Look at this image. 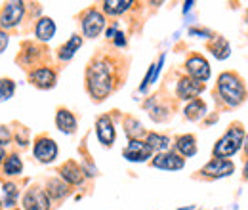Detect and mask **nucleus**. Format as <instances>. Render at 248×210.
Listing matches in <instances>:
<instances>
[{
	"label": "nucleus",
	"mask_w": 248,
	"mask_h": 210,
	"mask_svg": "<svg viewBox=\"0 0 248 210\" xmlns=\"http://www.w3.org/2000/svg\"><path fill=\"white\" fill-rule=\"evenodd\" d=\"M86 88L95 101H103L115 88V69L109 60H95L86 69Z\"/></svg>",
	"instance_id": "f257e3e1"
},
{
	"label": "nucleus",
	"mask_w": 248,
	"mask_h": 210,
	"mask_svg": "<svg viewBox=\"0 0 248 210\" xmlns=\"http://www.w3.org/2000/svg\"><path fill=\"white\" fill-rule=\"evenodd\" d=\"M217 94L219 97L229 105V107H239L241 103H245L247 99V88H245V82L243 79L233 73V71H227V73H221L219 79H217Z\"/></svg>",
	"instance_id": "f03ea898"
},
{
	"label": "nucleus",
	"mask_w": 248,
	"mask_h": 210,
	"mask_svg": "<svg viewBox=\"0 0 248 210\" xmlns=\"http://www.w3.org/2000/svg\"><path fill=\"white\" fill-rule=\"evenodd\" d=\"M243 145H245V130H243V124L235 122L216 142L212 155H214V159H229L231 155L239 153Z\"/></svg>",
	"instance_id": "7ed1b4c3"
},
{
	"label": "nucleus",
	"mask_w": 248,
	"mask_h": 210,
	"mask_svg": "<svg viewBox=\"0 0 248 210\" xmlns=\"http://www.w3.org/2000/svg\"><path fill=\"white\" fill-rule=\"evenodd\" d=\"M34 159L38 161V162H42V164H50V162H54L56 161V157H58V144L52 140V138H48V136H40V138H36V144H34Z\"/></svg>",
	"instance_id": "20e7f679"
},
{
	"label": "nucleus",
	"mask_w": 248,
	"mask_h": 210,
	"mask_svg": "<svg viewBox=\"0 0 248 210\" xmlns=\"http://www.w3.org/2000/svg\"><path fill=\"white\" fill-rule=\"evenodd\" d=\"M80 25H82V32H84V36H88V38H95V36H99V32H101V31L105 29V17H103V14H101V12H97L95 8H90V10H86V12H84Z\"/></svg>",
	"instance_id": "39448f33"
},
{
	"label": "nucleus",
	"mask_w": 248,
	"mask_h": 210,
	"mask_svg": "<svg viewBox=\"0 0 248 210\" xmlns=\"http://www.w3.org/2000/svg\"><path fill=\"white\" fill-rule=\"evenodd\" d=\"M186 71L187 75L197 82H206L210 79V65L201 54H193V56L187 58Z\"/></svg>",
	"instance_id": "423d86ee"
},
{
	"label": "nucleus",
	"mask_w": 248,
	"mask_h": 210,
	"mask_svg": "<svg viewBox=\"0 0 248 210\" xmlns=\"http://www.w3.org/2000/svg\"><path fill=\"white\" fill-rule=\"evenodd\" d=\"M25 14V4L23 2H6L2 12H0V27L2 29H12L16 27Z\"/></svg>",
	"instance_id": "0eeeda50"
},
{
	"label": "nucleus",
	"mask_w": 248,
	"mask_h": 210,
	"mask_svg": "<svg viewBox=\"0 0 248 210\" xmlns=\"http://www.w3.org/2000/svg\"><path fill=\"white\" fill-rule=\"evenodd\" d=\"M235 172V164L229 161V159H212L210 162H206L201 170V174L204 178H225V176H231Z\"/></svg>",
	"instance_id": "6e6552de"
},
{
	"label": "nucleus",
	"mask_w": 248,
	"mask_h": 210,
	"mask_svg": "<svg viewBox=\"0 0 248 210\" xmlns=\"http://www.w3.org/2000/svg\"><path fill=\"white\" fill-rule=\"evenodd\" d=\"M123 155L124 159L130 161V162H145L147 159H151L153 149L141 140H130L128 145L124 147Z\"/></svg>",
	"instance_id": "1a4fd4ad"
},
{
	"label": "nucleus",
	"mask_w": 248,
	"mask_h": 210,
	"mask_svg": "<svg viewBox=\"0 0 248 210\" xmlns=\"http://www.w3.org/2000/svg\"><path fill=\"white\" fill-rule=\"evenodd\" d=\"M153 166L160 170H182L186 166V159L174 151H164V153H156L153 159Z\"/></svg>",
	"instance_id": "9d476101"
},
{
	"label": "nucleus",
	"mask_w": 248,
	"mask_h": 210,
	"mask_svg": "<svg viewBox=\"0 0 248 210\" xmlns=\"http://www.w3.org/2000/svg\"><path fill=\"white\" fill-rule=\"evenodd\" d=\"M95 134H97V140L101 142V145L105 147H111L115 144V138H117V132H115V124L109 115H101L97 122H95Z\"/></svg>",
	"instance_id": "9b49d317"
},
{
	"label": "nucleus",
	"mask_w": 248,
	"mask_h": 210,
	"mask_svg": "<svg viewBox=\"0 0 248 210\" xmlns=\"http://www.w3.org/2000/svg\"><path fill=\"white\" fill-rule=\"evenodd\" d=\"M23 209L25 210H50V197L44 189L32 187L23 197Z\"/></svg>",
	"instance_id": "f8f14e48"
},
{
	"label": "nucleus",
	"mask_w": 248,
	"mask_h": 210,
	"mask_svg": "<svg viewBox=\"0 0 248 210\" xmlns=\"http://www.w3.org/2000/svg\"><path fill=\"white\" fill-rule=\"evenodd\" d=\"M29 81H31L36 88L48 90V88H54L56 86V73L50 67H38V69L31 71Z\"/></svg>",
	"instance_id": "ddd939ff"
},
{
	"label": "nucleus",
	"mask_w": 248,
	"mask_h": 210,
	"mask_svg": "<svg viewBox=\"0 0 248 210\" xmlns=\"http://www.w3.org/2000/svg\"><path fill=\"white\" fill-rule=\"evenodd\" d=\"M202 90H204V84L193 81L191 77H182V79L178 81V97H180V99H186V101L197 99V96Z\"/></svg>",
	"instance_id": "4468645a"
},
{
	"label": "nucleus",
	"mask_w": 248,
	"mask_h": 210,
	"mask_svg": "<svg viewBox=\"0 0 248 210\" xmlns=\"http://www.w3.org/2000/svg\"><path fill=\"white\" fill-rule=\"evenodd\" d=\"M60 174H62L63 180L67 181V183H71V185H80L84 181V170L77 162H73V161H67L63 164L62 168H60Z\"/></svg>",
	"instance_id": "2eb2a0df"
},
{
	"label": "nucleus",
	"mask_w": 248,
	"mask_h": 210,
	"mask_svg": "<svg viewBox=\"0 0 248 210\" xmlns=\"http://www.w3.org/2000/svg\"><path fill=\"white\" fill-rule=\"evenodd\" d=\"M56 126L62 130L63 134H75L77 132V119L69 109L60 107L58 113H56Z\"/></svg>",
	"instance_id": "dca6fc26"
},
{
	"label": "nucleus",
	"mask_w": 248,
	"mask_h": 210,
	"mask_svg": "<svg viewBox=\"0 0 248 210\" xmlns=\"http://www.w3.org/2000/svg\"><path fill=\"white\" fill-rule=\"evenodd\" d=\"M176 149L182 157H193L197 153V140L191 134H184L176 138Z\"/></svg>",
	"instance_id": "f3484780"
},
{
	"label": "nucleus",
	"mask_w": 248,
	"mask_h": 210,
	"mask_svg": "<svg viewBox=\"0 0 248 210\" xmlns=\"http://www.w3.org/2000/svg\"><path fill=\"white\" fill-rule=\"evenodd\" d=\"M208 50L212 52V56H214L216 60H227L229 54H231L229 42H227L223 36H214V38L208 42Z\"/></svg>",
	"instance_id": "a211bd4d"
},
{
	"label": "nucleus",
	"mask_w": 248,
	"mask_h": 210,
	"mask_svg": "<svg viewBox=\"0 0 248 210\" xmlns=\"http://www.w3.org/2000/svg\"><path fill=\"white\" fill-rule=\"evenodd\" d=\"M34 34H36V38L42 40V42L50 40V38L56 34V23H54V19H50V17H42V19H38L36 29H34Z\"/></svg>",
	"instance_id": "6ab92c4d"
},
{
	"label": "nucleus",
	"mask_w": 248,
	"mask_h": 210,
	"mask_svg": "<svg viewBox=\"0 0 248 210\" xmlns=\"http://www.w3.org/2000/svg\"><path fill=\"white\" fill-rule=\"evenodd\" d=\"M80 46H82V38H80L78 34H73V36L63 44L62 48L58 50V58H60L62 61L71 60V58L75 56V52H77Z\"/></svg>",
	"instance_id": "aec40b11"
},
{
	"label": "nucleus",
	"mask_w": 248,
	"mask_h": 210,
	"mask_svg": "<svg viewBox=\"0 0 248 210\" xmlns=\"http://www.w3.org/2000/svg\"><path fill=\"white\" fill-rule=\"evenodd\" d=\"M184 113H186V117L189 120H201L206 115V103L202 99H199V97L197 99H191L186 105Z\"/></svg>",
	"instance_id": "412c9836"
},
{
	"label": "nucleus",
	"mask_w": 248,
	"mask_h": 210,
	"mask_svg": "<svg viewBox=\"0 0 248 210\" xmlns=\"http://www.w3.org/2000/svg\"><path fill=\"white\" fill-rule=\"evenodd\" d=\"M132 6H134V2H130V0H105L103 2V12L109 14V16H119V14L128 12Z\"/></svg>",
	"instance_id": "4be33fe9"
},
{
	"label": "nucleus",
	"mask_w": 248,
	"mask_h": 210,
	"mask_svg": "<svg viewBox=\"0 0 248 210\" xmlns=\"http://www.w3.org/2000/svg\"><path fill=\"white\" fill-rule=\"evenodd\" d=\"M145 144L153 151L164 153V151L170 147V138H168V136H162V134H156V132H149Z\"/></svg>",
	"instance_id": "5701e85b"
},
{
	"label": "nucleus",
	"mask_w": 248,
	"mask_h": 210,
	"mask_svg": "<svg viewBox=\"0 0 248 210\" xmlns=\"http://www.w3.org/2000/svg\"><path fill=\"white\" fill-rule=\"evenodd\" d=\"M67 193H69V185L65 181L58 180V178H52V180L48 181V197H52V199H63Z\"/></svg>",
	"instance_id": "b1692460"
},
{
	"label": "nucleus",
	"mask_w": 248,
	"mask_h": 210,
	"mask_svg": "<svg viewBox=\"0 0 248 210\" xmlns=\"http://www.w3.org/2000/svg\"><path fill=\"white\" fill-rule=\"evenodd\" d=\"M23 170V162L17 155H10L4 162V174L6 176H19Z\"/></svg>",
	"instance_id": "393cba45"
},
{
	"label": "nucleus",
	"mask_w": 248,
	"mask_h": 210,
	"mask_svg": "<svg viewBox=\"0 0 248 210\" xmlns=\"http://www.w3.org/2000/svg\"><path fill=\"white\" fill-rule=\"evenodd\" d=\"M162 63H164V56H160V58H158V61H156V63H153V65L149 67V71H147V75H145V79H143V82H141L140 90L145 92L149 84H153V82H155L156 77H158V73H160V67H162Z\"/></svg>",
	"instance_id": "a878e982"
},
{
	"label": "nucleus",
	"mask_w": 248,
	"mask_h": 210,
	"mask_svg": "<svg viewBox=\"0 0 248 210\" xmlns=\"http://www.w3.org/2000/svg\"><path fill=\"white\" fill-rule=\"evenodd\" d=\"M126 134L130 140H140L141 136H145V130L141 128V124L136 119H126Z\"/></svg>",
	"instance_id": "bb28decb"
},
{
	"label": "nucleus",
	"mask_w": 248,
	"mask_h": 210,
	"mask_svg": "<svg viewBox=\"0 0 248 210\" xmlns=\"http://www.w3.org/2000/svg\"><path fill=\"white\" fill-rule=\"evenodd\" d=\"M16 92V84L12 79H0V103L10 99Z\"/></svg>",
	"instance_id": "cd10ccee"
},
{
	"label": "nucleus",
	"mask_w": 248,
	"mask_h": 210,
	"mask_svg": "<svg viewBox=\"0 0 248 210\" xmlns=\"http://www.w3.org/2000/svg\"><path fill=\"white\" fill-rule=\"evenodd\" d=\"M16 199H17V185L4 183V207H14Z\"/></svg>",
	"instance_id": "c85d7f7f"
},
{
	"label": "nucleus",
	"mask_w": 248,
	"mask_h": 210,
	"mask_svg": "<svg viewBox=\"0 0 248 210\" xmlns=\"http://www.w3.org/2000/svg\"><path fill=\"white\" fill-rule=\"evenodd\" d=\"M8 42H10V36H8V32H6V31L0 29V54H2L4 50H6Z\"/></svg>",
	"instance_id": "c756f323"
},
{
	"label": "nucleus",
	"mask_w": 248,
	"mask_h": 210,
	"mask_svg": "<svg viewBox=\"0 0 248 210\" xmlns=\"http://www.w3.org/2000/svg\"><path fill=\"white\" fill-rule=\"evenodd\" d=\"M8 140H10V130L6 126H0V145L8 144Z\"/></svg>",
	"instance_id": "7c9ffc66"
},
{
	"label": "nucleus",
	"mask_w": 248,
	"mask_h": 210,
	"mask_svg": "<svg viewBox=\"0 0 248 210\" xmlns=\"http://www.w3.org/2000/svg\"><path fill=\"white\" fill-rule=\"evenodd\" d=\"M189 34H199V36H202V38H210V31L208 29H189Z\"/></svg>",
	"instance_id": "2f4dec72"
},
{
	"label": "nucleus",
	"mask_w": 248,
	"mask_h": 210,
	"mask_svg": "<svg viewBox=\"0 0 248 210\" xmlns=\"http://www.w3.org/2000/svg\"><path fill=\"white\" fill-rule=\"evenodd\" d=\"M113 40H115V46H119V48H123V46H126V38H124L123 32H117V36H115Z\"/></svg>",
	"instance_id": "473e14b6"
},
{
	"label": "nucleus",
	"mask_w": 248,
	"mask_h": 210,
	"mask_svg": "<svg viewBox=\"0 0 248 210\" xmlns=\"http://www.w3.org/2000/svg\"><path fill=\"white\" fill-rule=\"evenodd\" d=\"M17 145H21V147H25V145H27V130L23 132V136H21V132L17 134Z\"/></svg>",
	"instance_id": "72a5a7b5"
},
{
	"label": "nucleus",
	"mask_w": 248,
	"mask_h": 210,
	"mask_svg": "<svg viewBox=\"0 0 248 210\" xmlns=\"http://www.w3.org/2000/svg\"><path fill=\"white\" fill-rule=\"evenodd\" d=\"M105 34H107V38H115V36H117V25H113V27H109V29H107V32H105Z\"/></svg>",
	"instance_id": "f704fd0d"
},
{
	"label": "nucleus",
	"mask_w": 248,
	"mask_h": 210,
	"mask_svg": "<svg viewBox=\"0 0 248 210\" xmlns=\"http://www.w3.org/2000/svg\"><path fill=\"white\" fill-rule=\"evenodd\" d=\"M243 176H245V180H248V159L245 162V168H243Z\"/></svg>",
	"instance_id": "c9c22d12"
},
{
	"label": "nucleus",
	"mask_w": 248,
	"mask_h": 210,
	"mask_svg": "<svg viewBox=\"0 0 248 210\" xmlns=\"http://www.w3.org/2000/svg\"><path fill=\"white\" fill-rule=\"evenodd\" d=\"M191 6H193V2H186V8H184V12H189V10H191Z\"/></svg>",
	"instance_id": "e433bc0d"
},
{
	"label": "nucleus",
	"mask_w": 248,
	"mask_h": 210,
	"mask_svg": "<svg viewBox=\"0 0 248 210\" xmlns=\"http://www.w3.org/2000/svg\"><path fill=\"white\" fill-rule=\"evenodd\" d=\"M2 159H4V145H0V162H2Z\"/></svg>",
	"instance_id": "4c0bfd02"
},
{
	"label": "nucleus",
	"mask_w": 248,
	"mask_h": 210,
	"mask_svg": "<svg viewBox=\"0 0 248 210\" xmlns=\"http://www.w3.org/2000/svg\"><path fill=\"white\" fill-rule=\"evenodd\" d=\"M245 151L248 153V134H247V140H245Z\"/></svg>",
	"instance_id": "58836bf2"
},
{
	"label": "nucleus",
	"mask_w": 248,
	"mask_h": 210,
	"mask_svg": "<svg viewBox=\"0 0 248 210\" xmlns=\"http://www.w3.org/2000/svg\"><path fill=\"white\" fill-rule=\"evenodd\" d=\"M14 210H19V209H14Z\"/></svg>",
	"instance_id": "ea45409f"
}]
</instances>
